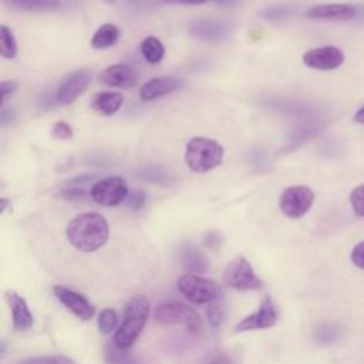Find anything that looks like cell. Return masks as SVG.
<instances>
[{
    "label": "cell",
    "instance_id": "6da1fadb",
    "mask_svg": "<svg viewBox=\"0 0 364 364\" xmlns=\"http://www.w3.org/2000/svg\"><path fill=\"white\" fill-rule=\"evenodd\" d=\"M65 235L73 247L80 252L90 253L107 243L109 228L102 215L88 212L71 219L65 229Z\"/></svg>",
    "mask_w": 364,
    "mask_h": 364
},
{
    "label": "cell",
    "instance_id": "7a4b0ae2",
    "mask_svg": "<svg viewBox=\"0 0 364 364\" xmlns=\"http://www.w3.org/2000/svg\"><path fill=\"white\" fill-rule=\"evenodd\" d=\"M149 316V303L144 296L132 297L124 311L122 321L114 334V344L128 350L139 337Z\"/></svg>",
    "mask_w": 364,
    "mask_h": 364
},
{
    "label": "cell",
    "instance_id": "3957f363",
    "mask_svg": "<svg viewBox=\"0 0 364 364\" xmlns=\"http://www.w3.org/2000/svg\"><path fill=\"white\" fill-rule=\"evenodd\" d=\"M223 146L218 141L205 136L191 138L185 148V162L188 168L196 173H205L219 166L223 161Z\"/></svg>",
    "mask_w": 364,
    "mask_h": 364
},
{
    "label": "cell",
    "instance_id": "277c9868",
    "mask_svg": "<svg viewBox=\"0 0 364 364\" xmlns=\"http://www.w3.org/2000/svg\"><path fill=\"white\" fill-rule=\"evenodd\" d=\"M154 318L164 326H183L195 336H199L203 331L200 316L193 309L181 303H162L156 306Z\"/></svg>",
    "mask_w": 364,
    "mask_h": 364
},
{
    "label": "cell",
    "instance_id": "5b68a950",
    "mask_svg": "<svg viewBox=\"0 0 364 364\" xmlns=\"http://www.w3.org/2000/svg\"><path fill=\"white\" fill-rule=\"evenodd\" d=\"M178 290L193 304H205L222 297L220 286L208 279L195 273H186L178 277L176 280Z\"/></svg>",
    "mask_w": 364,
    "mask_h": 364
},
{
    "label": "cell",
    "instance_id": "8992f818",
    "mask_svg": "<svg viewBox=\"0 0 364 364\" xmlns=\"http://www.w3.org/2000/svg\"><path fill=\"white\" fill-rule=\"evenodd\" d=\"M223 283L235 290H256L262 287V280L245 256H236L226 264Z\"/></svg>",
    "mask_w": 364,
    "mask_h": 364
},
{
    "label": "cell",
    "instance_id": "52a82bcc",
    "mask_svg": "<svg viewBox=\"0 0 364 364\" xmlns=\"http://www.w3.org/2000/svg\"><path fill=\"white\" fill-rule=\"evenodd\" d=\"M127 181L119 176H107L97 181L90 191L91 199L101 206H117L128 196Z\"/></svg>",
    "mask_w": 364,
    "mask_h": 364
},
{
    "label": "cell",
    "instance_id": "ba28073f",
    "mask_svg": "<svg viewBox=\"0 0 364 364\" xmlns=\"http://www.w3.org/2000/svg\"><path fill=\"white\" fill-rule=\"evenodd\" d=\"M314 202V192L307 185H293L286 188L279 199L280 210L291 218L297 219L304 216Z\"/></svg>",
    "mask_w": 364,
    "mask_h": 364
},
{
    "label": "cell",
    "instance_id": "9c48e42d",
    "mask_svg": "<svg viewBox=\"0 0 364 364\" xmlns=\"http://www.w3.org/2000/svg\"><path fill=\"white\" fill-rule=\"evenodd\" d=\"M91 82V73L87 70H77L70 73L58 85L55 91V101L61 105L73 104Z\"/></svg>",
    "mask_w": 364,
    "mask_h": 364
},
{
    "label": "cell",
    "instance_id": "30bf717a",
    "mask_svg": "<svg viewBox=\"0 0 364 364\" xmlns=\"http://www.w3.org/2000/svg\"><path fill=\"white\" fill-rule=\"evenodd\" d=\"M276 323H277L276 306H274L273 300L270 299V296H264L259 309L255 313L242 318L236 324L235 330L237 333L249 331V330H264V328L273 327Z\"/></svg>",
    "mask_w": 364,
    "mask_h": 364
},
{
    "label": "cell",
    "instance_id": "8fae6325",
    "mask_svg": "<svg viewBox=\"0 0 364 364\" xmlns=\"http://www.w3.org/2000/svg\"><path fill=\"white\" fill-rule=\"evenodd\" d=\"M189 33L205 41H225L230 38L233 27L230 23L216 18H196L189 24Z\"/></svg>",
    "mask_w": 364,
    "mask_h": 364
},
{
    "label": "cell",
    "instance_id": "7c38bea8",
    "mask_svg": "<svg viewBox=\"0 0 364 364\" xmlns=\"http://www.w3.org/2000/svg\"><path fill=\"white\" fill-rule=\"evenodd\" d=\"M303 63L313 70L330 71L338 68L344 63V53L334 46L317 47L303 54Z\"/></svg>",
    "mask_w": 364,
    "mask_h": 364
},
{
    "label": "cell",
    "instance_id": "4fadbf2b",
    "mask_svg": "<svg viewBox=\"0 0 364 364\" xmlns=\"http://www.w3.org/2000/svg\"><path fill=\"white\" fill-rule=\"evenodd\" d=\"M53 293L78 318L90 320L94 317L95 307L88 301L84 294L64 286H54Z\"/></svg>",
    "mask_w": 364,
    "mask_h": 364
},
{
    "label": "cell",
    "instance_id": "5bb4252c",
    "mask_svg": "<svg viewBox=\"0 0 364 364\" xmlns=\"http://www.w3.org/2000/svg\"><path fill=\"white\" fill-rule=\"evenodd\" d=\"M102 85L114 88H132L139 81L138 71L128 64H114L102 70L98 75Z\"/></svg>",
    "mask_w": 364,
    "mask_h": 364
},
{
    "label": "cell",
    "instance_id": "9a60e30c",
    "mask_svg": "<svg viewBox=\"0 0 364 364\" xmlns=\"http://www.w3.org/2000/svg\"><path fill=\"white\" fill-rule=\"evenodd\" d=\"M358 9L346 3H328L317 4L307 10L306 16L311 20H326V21H350L355 18Z\"/></svg>",
    "mask_w": 364,
    "mask_h": 364
},
{
    "label": "cell",
    "instance_id": "2e32d148",
    "mask_svg": "<svg viewBox=\"0 0 364 364\" xmlns=\"http://www.w3.org/2000/svg\"><path fill=\"white\" fill-rule=\"evenodd\" d=\"M4 300L11 311L14 330L27 331L28 328H31L34 318L26 299L21 294H18L16 290H7L4 293Z\"/></svg>",
    "mask_w": 364,
    "mask_h": 364
},
{
    "label": "cell",
    "instance_id": "e0dca14e",
    "mask_svg": "<svg viewBox=\"0 0 364 364\" xmlns=\"http://www.w3.org/2000/svg\"><path fill=\"white\" fill-rule=\"evenodd\" d=\"M182 87V81L178 77L173 75H164V77H155L146 81L139 88V97L142 101H152L159 97L172 94L178 91Z\"/></svg>",
    "mask_w": 364,
    "mask_h": 364
},
{
    "label": "cell",
    "instance_id": "ac0fdd59",
    "mask_svg": "<svg viewBox=\"0 0 364 364\" xmlns=\"http://www.w3.org/2000/svg\"><path fill=\"white\" fill-rule=\"evenodd\" d=\"M179 260L189 273H205L209 269L208 256L196 246L183 243L178 252Z\"/></svg>",
    "mask_w": 364,
    "mask_h": 364
},
{
    "label": "cell",
    "instance_id": "d6986e66",
    "mask_svg": "<svg viewBox=\"0 0 364 364\" xmlns=\"http://www.w3.org/2000/svg\"><path fill=\"white\" fill-rule=\"evenodd\" d=\"M124 102V97L121 92L117 91H101L92 95L90 102V108L100 115H114L119 111Z\"/></svg>",
    "mask_w": 364,
    "mask_h": 364
},
{
    "label": "cell",
    "instance_id": "ffe728a7",
    "mask_svg": "<svg viewBox=\"0 0 364 364\" xmlns=\"http://www.w3.org/2000/svg\"><path fill=\"white\" fill-rule=\"evenodd\" d=\"M119 28L115 24L105 23L100 26L91 37V46L95 50H105L115 46L119 40Z\"/></svg>",
    "mask_w": 364,
    "mask_h": 364
},
{
    "label": "cell",
    "instance_id": "44dd1931",
    "mask_svg": "<svg viewBox=\"0 0 364 364\" xmlns=\"http://www.w3.org/2000/svg\"><path fill=\"white\" fill-rule=\"evenodd\" d=\"M139 50H141L144 58L152 65L159 64L165 55V47H164L162 41L159 38H156L155 36L145 37L139 44Z\"/></svg>",
    "mask_w": 364,
    "mask_h": 364
},
{
    "label": "cell",
    "instance_id": "7402d4cb",
    "mask_svg": "<svg viewBox=\"0 0 364 364\" xmlns=\"http://www.w3.org/2000/svg\"><path fill=\"white\" fill-rule=\"evenodd\" d=\"M7 6L24 11H51L60 7V0H3Z\"/></svg>",
    "mask_w": 364,
    "mask_h": 364
},
{
    "label": "cell",
    "instance_id": "603a6c76",
    "mask_svg": "<svg viewBox=\"0 0 364 364\" xmlns=\"http://www.w3.org/2000/svg\"><path fill=\"white\" fill-rule=\"evenodd\" d=\"M343 330L334 323H320L314 331L313 338L318 346H328L341 338Z\"/></svg>",
    "mask_w": 364,
    "mask_h": 364
},
{
    "label": "cell",
    "instance_id": "cb8c5ba5",
    "mask_svg": "<svg viewBox=\"0 0 364 364\" xmlns=\"http://www.w3.org/2000/svg\"><path fill=\"white\" fill-rule=\"evenodd\" d=\"M0 54L7 60H13L17 55V43L14 34L6 24H1L0 27Z\"/></svg>",
    "mask_w": 364,
    "mask_h": 364
},
{
    "label": "cell",
    "instance_id": "d4e9b609",
    "mask_svg": "<svg viewBox=\"0 0 364 364\" xmlns=\"http://www.w3.org/2000/svg\"><path fill=\"white\" fill-rule=\"evenodd\" d=\"M138 176L144 181L159 183V185H166L172 179L169 172L158 165H148V166L138 169Z\"/></svg>",
    "mask_w": 364,
    "mask_h": 364
},
{
    "label": "cell",
    "instance_id": "484cf974",
    "mask_svg": "<svg viewBox=\"0 0 364 364\" xmlns=\"http://www.w3.org/2000/svg\"><path fill=\"white\" fill-rule=\"evenodd\" d=\"M14 364H77V363L73 358L63 354H50V355L21 358Z\"/></svg>",
    "mask_w": 364,
    "mask_h": 364
},
{
    "label": "cell",
    "instance_id": "4316f807",
    "mask_svg": "<svg viewBox=\"0 0 364 364\" xmlns=\"http://www.w3.org/2000/svg\"><path fill=\"white\" fill-rule=\"evenodd\" d=\"M117 323H118V317H117V313L114 309H104L100 316H98V330L102 333V334H108L111 333L112 330H115L117 327Z\"/></svg>",
    "mask_w": 364,
    "mask_h": 364
},
{
    "label": "cell",
    "instance_id": "83f0119b",
    "mask_svg": "<svg viewBox=\"0 0 364 364\" xmlns=\"http://www.w3.org/2000/svg\"><path fill=\"white\" fill-rule=\"evenodd\" d=\"M293 13V9L290 6H283V4H274V6H267L264 7L260 14L266 20H280L286 18Z\"/></svg>",
    "mask_w": 364,
    "mask_h": 364
},
{
    "label": "cell",
    "instance_id": "f1b7e54d",
    "mask_svg": "<svg viewBox=\"0 0 364 364\" xmlns=\"http://www.w3.org/2000/svg\"><path fill=\"white\" fill-rule=\"evenodd\" d=\"M350 203L354 213L360 218H364V183L358 185L351 191Z\"/></svg>",
    "mask_w": 364,
    "mask_h": 364
},
{
    "label": "cell",
    "instance_id": "f546056e",
    "mask_svg": "<svg viewBox=\"0 0 364 364\" xmlns=\"http://www.w3.org/2000/svg\"><path fill=\"white\" fill-rule=\"evenodd\" d=\"M50 135L54 138V139H58V141H64V139H70L73 138V128L71 125H68L67 122L64 121H58V122H54L50 128Z\"/></svg>",
    "mask_w": 364,
    "mask_h": 364
},
{
    "label": "cell",
    "instance_id": "4dcf8cb0",
    "mask_svg": "<svg viewBox=\"0 0 364 364\" xmlns=\"http://www.w3.org/2000/svg\"><path fill=\"white\" fill-rule=\"evenodd\" d=\"M88 195V192L85 191L84 186H78V185H71L68 188H64L60 192V196L65 200H82L85 199Z\"/></svg>",
    "mask_w": 364,
    "mask_h": 364
},
{
    "label": "cell",
    "instance_id": "1f68e13d",
    "mask_svg": "<svg viewBox=\"0 0 364 364\" xmlns=\"http://www.w3.org/2000/svg\"><path fill=\"white\" fill-rule=\"evenodd\" d=\"M202 243L210 250H219L223 243V237L218 230H208L202 236Z\"/></svg>",
    "mask_w": 364,
    "mask_h": 364
},
{
    "label": "cell",
    "instance_id": "d6a6232c",
    "mask_svg": "<svg viewBox=\"0 0 364 364\" xmlns=\"http://www.w3.org/2000/svg\"><path fill=\"white\" fill-rule=\"evenodd\" d=\"M206 317H208L209 324L213 328H218L223 321V309L219 304L212 303L206 307Z\"/></svg>",
    "mask_w": 364,
    "mask_h": 364
},
{
    "label": "cell",
    "instance_id": "836d02e7",
    "mask_svg": "<svg viewBox=\"0 0 364 364\" xmlns=\"http://www.w3.org/2000/svg\"><path fill=\"white\" fill-rule=\"evenodd\" d=\"M145 200H146V196H145L144 191H141V189H135V191L129 192L125 199L127 206L132 210H139L141 208H144Z\"/></svg>",
    "mask_w": 364,
    "mask_h": 364
},
{
    "label": "cell",
    "instance_id": "e575fe53",
    "mask_svg": "<svg viewBox=\"0 0 364 364\" xmlns=\"http://www.w3.org/2000/svg\"><path fill=\"white\" fill-rule=\"evenodd\" d=\"M17 90V82L7 80V81H1L0 82V105L3 107L7 97H10L14 91Z\"/></svg>",
    "mask_w": 364,
    "mask_h": 364
},
{
    "label": "cell",
    "instance_id": "d590c367",
    "mask_svg": "<svg viewBox=\"0 0 364 364\" xmlns=\"http://www.w3.org/2000/svg\"><path fill=\"white\" fill-rule=\"evenodd\" d=\"M351 262L358 269L364 270V240L358 242L351 250Z\"/></svg>",
    "mask_w": 364,
    "mask_h": 364
},
{
    "label": "cell",
    "instance_id": "8d00e7d4",
    "mask_svg": "<svg viewBox=\"0 0 364 364\" xmlns=\"http://www.w3.org/2000/svg\"><path fill=\"white\" fill-rule=\"evenodd\" d=\"M168 3H176V4H191V6H196V4H203L208 3L209 0H164Z\"/></svg>",
    "mask_w": 364,
    "mask_h": 364
},
{
    "label": "cell",
    "instance_id": "74e56055",
    "mask_svg": "<svg viewBox=\"0 0 364 364\" xmlns=\"http://www.w3.org/2000/svg\"><path fill=\"white\" fill-rule=\"evenodd\" d=\"M209 364H232V361L228 358V357H225V355H219V357H216L212 363H209Z\"/></svg>",
    "mask_w": 364,
    "mask_h": 364
},
{
    "label": "cell",
    "instance_id": "f35d334b",
    "mask_svg": "<svg viewBox=\"0 0 364 364\" xmlns=\"http://www.w3.org/2000/svg\"><path fill=\"white\" fill-rule=\"evenodd\" d=\"M354 121H355V122H360V124H364V105L355 112Z\"/></svg>",
    "mask_w": 364,
    "mask_h": 364
},
{
    "label": "cell",
    "instance_id": "ab89813d",
    "mask_svg": "<svg viewBox=\"0 0 364 364\" xmlns=\"http://www.w3.org/2000/svg\"><path fill=\"white\" fill-rule=\"evenodd\" d=\"M212 1H215V3H218V4H220V6H233V4H236L239 0H212Z\"/></svg>",
    "mask_w": 364,
    "mask_h": 364
},
{
    "label": "cell",
    "instance_id": "60d3db41",
    "mask_svg": "<svg viewBox=\"0 0 364 364\" xmlns=\"http://www.w3.org/2000/svg\"><path fill=\"white\" fill-rule=\"evenodd\" d=\"M105 1H107V3H109V4H112V3H115L117 0H105Z\"/></svg>",
    "mask_w": 364,
    "mask_h": 364
}]
</instances>
